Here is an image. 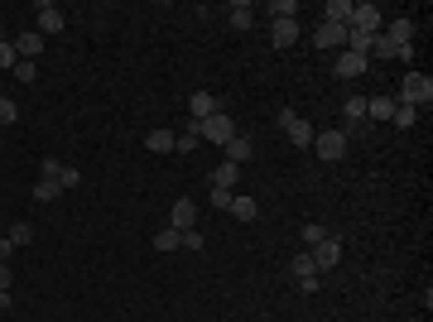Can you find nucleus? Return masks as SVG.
Masks as SVG:
<instances>
[{
  "label": "nucleus",
  "mask_w": 433,
  "mask_h": 322,
  "mask_svg": "<svg viewBox=\"0 0 433 322\" xmlns=\"http://www.w3.org/2000/svg\"><path fill=\"white\" fill-rule=\"evenodd\" d=\"M433 101V77L429 73H409V77L400 82V106H414V111H419V106H429Z\"/></svg>",
  "instance_id": "f257e3e1"
},
{
  "label": "nucleus",
  "mask_w": 433,
  "mask_h": 322,
  "mask_svg": "<svg viewBox=\"0 0 433 322\" xmlns=\"http://www.w3.org/2000/svg\"><path fill=\"white\" fill-rule=\"evenodd\" d=\"M289 274H294L298 279V289H303V294H318V289H323V274H318V264H313V255H308V250H298L294 260H289Z\"/></svg>",
  "instance_id": "f03ea898"
},
{
  "label": "nucleus",
  "mask_w": 433,
  "mask_h": 322,
  "mask_svg": "<svg viewBox=\"0 0 433 322\" xmlns=\"http://www.w3.org/2000/svg\"><path fill=\"white\" fill-rule=\"evenodd\" d=\"M313 149H318L323 163H337L347 154V130H323V135H313Z\"/></svg>",
  "instance_id": "7ed1b4c3"
},
{
  "label": "nucleus",
  "mask_w": 433,
  "mask_h": 322,
  "mask_svg": "<svg viewBox=\"0 0 433 322\" xmlns=\"http://www.w3.org/2000/svg\"><path fill=\"white\" fill-rule=\"evenodd\" d=\"M197 135H202V140H212V144H226L231 135H236V125H231L226 111H216V116H207V121L197 125Z\"/></svg>",
  "instance_id": "20e7f679"
},
{
  "label": "nucleus",
  "mask_w": 433,
  "mask_h": 322,
  "mask_svg": "<svg viewBox=\"0 0 433 322\" xmlns=\"http://www.w3.org/2000/svg\"><path fill=\"white\" fill-rule=\"evenodd\" d=\"M169 226H174L178 236H183V231H197V202L193 198H178L174 207H169Z\"/></svg>",
  "instance_id": "39448f33"
},
{
  "label": "nucleus",
  "mask_w": 433,
  "mask_h": 322,
  "mask_svg": "<svg viewBox=\"0 0 433 322\" xmlns=\"http://www.w3.org/2000/svg\"><path fill=\"white\" fill-rule=\"evenodd\" d=\"M352 29H361V34H380V29H385L380 5H352Z\"/></svg>",
  "instance_id": "423d86ee"
},
{
  "label": "nucleus",
  "mask_w": 433,
  "mask_h": 322,
  "mask_svg": "<svg viewBox=\"0 0 433 322\" xmlns=\"http://www.w3.org/2000/svg\"><path fill=\"white\" fill-rule=\"evenodd\" d=\"M221 149H226V163H236V168L256 159V140H251V135H241V130H236L226 144H221Z\"/></svg>",
  "instance_id": "0eeeda50"
},
{
  "label": "nucleus",
  "mask_w": 433,
  "mask_h": 322,
  "mask_svg": "<svg viewBox=\"0 0 433 322\" xmlns=\"http://www.w3.org/2000/svg\"><path fill=\"white\" fill-rule=\"evenodd\" d=\"M308 255H313V264H318V274H323V269H333V264L342 260V241H337V236H328V241H318V245H308Z\"/></svg>",
  "instance_id": "6e6552de"
},
{
  "label": "nucleus",
  "mask_w": 433,
  "mask_h": 322,
  "mask_svg": "<svg viewBox=\"0 0 433 322\" xmlns=\"http://www.w3.org/2000/svg\"><path fill=\"white\" fill-rule=\"evenodd\" d=\"M313 43L318 48H347V24H318Z\"/></svg>",
  "instance_id": "1a4fd4ad"
},
{
  "label": "nucleus",
  "mask_w": 433,
  "mask_h": 322,
  "mask_svg": "<svg viewBox=\"0 0 433 322\" xmlns=\"http://www.w3.org/2000/svg\"><path fill=\"white\" fill-rule=\"evenodd\" d=\"M39 34H63V10L53 5V0H39Z\"/></svg>",
  "instance_id": "9d476101"
},
{
  "label": "nucleus",
  "mask_w": 433,
  "mask_h": 322,
  "mask_svg": "<svg viewBox=\"0 0 433 322\" xmlns=\"http://www.w3.org/2000/svg\"><path fill=\"white\" fill-rule=\"evenodd\" d=\"M15 53L34 63V58L43 53V34H39V29H24V34H15Z\"/></svg>",
  "instance_id": "9b49d317"
},
{
  "label": "nucleus",
  "mask_w": 433,
  "mask_h": 322,
  "mask_svg": "<svg viewBox=\"0 0 433 322\" xmlns=\"http://www.w3.org/2000/svg\"><path fill=\"white\" fill-rule=\"evenodd\" d=\"M333 68H337V77H342V82H356L361 73H366V68H371V63L361 58V53H342V58H337Z\"/></svg>",
  "instance_id": "f8f14e48"
},
{
  "label": "nucleus",
  "mask_w": 433,
  "mask_h": 322,
  "mask_svg": "<svg viewBox=\"0 0 433 322\" xmlns=\"http://www.w3.org/2000/svg\"><path fill=\"white\" fill-rule=\"evenodd\" d=\"M294 39H298V20H275L270 24V43H275V48H294Z\"/></svg>",
  "instance_id": "ddd939ff"
},
{
  "label": "nucleus",
  "mask_w": 433,
  "mask_h": 322,
  "mask_svg": "<svg viewBox=\"0 0 433 322\" xmlns=\"http://www.w3.org/2000/svg\"><path fill=\"white\" fill-rule=\"evenodd\" d=\"M323 24H347L352 29V0H328L323 5Z\"/></svg>",
  "instance_id": "4468645a"
},
{
  "label": "nucleus",
  "mask_w": 433,
  "mask_h": 322,
  "mask_svg": "<svg viewBox=\"0 0 433 322\" xmlns=\"http://www.w3.org/2000/svg\"><path fill=\"white\" fill-rule=\"evenodd\" d=\"M284 135H289V144H294V149H308V144H313V125L294 116V121L284 125Z\"/></svg>",
  "instance_id": "2eb2a0df"
},
{
  "label": "nucleus",
  "mask_w": 433,
  "mask_h": 322,
  "mask_svg": "<svg viewBox=\"0 0 433 322\" xmlns=\"http://www.w3.org/2000/svg\"><path fill=\"white\" fill-rule=\"evenodd\" d=\"M221 106H216V97L212 92H193V125H202L207 116H216Z\"/></svg>",
  "instance_id": "dca6fc26"
},
{
  "label": "nucleus",
  "mask_w": 433,
  "mask_h": 322,
  "mask_svg": "<svg viewBox=\"0 0 433 322\" xmlns=\"http://www.w3.org/2000/svg\"><path fill=\"white\" fill-rule=\"evenodd\" d=\"M226 20H231V29H251V24H256V5H251V0H236V5L226 10Z\"/></svg>",
  "instance_id": "f3484780"
},
{
  "label": "nucleus",
  "mask_w": 433,
  "mask_h": 322,
  "mask_svg": "<svg viewBox=\"0 0 433 322\" xmlns=\"http://www.w3.org/2000/svg\"><path fill=\"white\" fill-rule=\"evenodd\" d=\"M226 212H231L236 222H256V217H260V202H256V198H231V207H226Z\"/></svg>",
  "instance_id": "a211bd4d"
},
{
  "label": "nucleus",
  "mask_w": 433,
  "mask_h": 322,
  "mask_svg": "<svg viewBox=\"0 0 433 322\" xmlns=\"http://www.w3.org/2000/svg\"><path fill=\"white\" fill-rule=\"evenodd\" d=\"M197 140H202V135H197V125H188V130H174V154H193Z\"/></svg>",
  "instance_id": "6ab92c4d"
},
{
  "label": "nucleus",
  "mask_w": 433,
  "mask_h": 322,
  "mask_svg": "<svg viewBox=\"0 0 433 322\" xmlns=\"http://www.w3.org/2000/svg\"><path fill=\"white\" fill-rule=\"evenodd\" d=\"M63 198V183L58 178H39L34 183V202H58Z\"/></svg>",
  "instance_id": "aec40b11"
},
{
  "label": "nucleus",
  "mask_w": 433,
  "mask_h": 322,
  "mask_svg": "<svg viewBox=\"0 0 433 322\" xmlns=\"http://www.w3.org/2000/svg\"><path fill=\"white\" fill-rule=\"evenodd\" d=\"M380 34L395 43H414V20H390V29H380Z\"/></svg>",
  "instance_id": "412c9836"
},
{
  "label": "nucleus",
  "mask_w": 433,
  "mask_h": 322,
  "mask_svg": "<svg viewBox=\"0 0 433 322\" xmlns=\"http://www.w3.org/2000/svg\"><path fill=\"white\" fill-rule=\"evenodd\" d=\"M145 144H150L155 154H174V130H150V135H145Z\"/></svg>",
  "instance_id": "4be33fe9"
},
{
  "label": "nucleus",
  "mask_w": 433,
  "mask_h": 322,
  "mask_svg": "<svg viewBox=\"0 0 433 322\" xmlns=\"http://www.w3.org/2000/svg\"><path fill=\"white\" fill-rule=\"evenodd\" d=\"M366 116H371V121H390V116H395V97H375V101H366Z\"/></svg>",
  "instance_id": "5701e85b"
},
{
  "label": "nucleus",
  "mask_w": 433,
  "mask_h": 322,
  "mask_svg": "<svg viewBox=\"0 0 433 322\" xmlns=\"http://www.w3.org/2000/svg\"><path fill=\"white\" fill-rule=\"evenodd\" d=\"M236 173H241L236 163H216V168H212V188H226V193H231V183H236Z\"/></svg>",
  "instance_id": "b1692460"
},
{
  "label": "nucleus",
  "mask_w": 433,
  "mask_h": 322,
  "mask_svg": "<svg viewBox=\"0 0 433 322\" xmlns=\"http://www.w3.org/2000/svg\"><path fill=\"white\" fill-rule=\"evenodd\" d=\"M390 125H400V130H414V125H419V111H414V106H400V101H395Z\"/></svg>",
  "instance_id": "393cba45"
},
{
  "label": "nucleus",
  "mask_w": 433,
  "mask_h": 322,
  "mask_svg": "<svg viewBox=\"0 0 433 322\" xmlns=\"http://www.w3.org/2000/svg\"><path fill=\"white\" fill-rule=\"evenodd\" d=\"M155 250H183V236L174 226H164V231H155Z\"/></svg>",
  "instance_id": "a878e982"
},
{
  "label": "nucleus",
  "mask_w": 433,
  "mask_h": 322,
  "mask_svg": "<svg viewBox=\"0 0 433 322\" xmlns=\"http://www.w3.org/2000/svg\"><path fill=\"white\" fill-rule=\"evenodd\" d=\"M5 236H10V241H15V250H20V245L34 241V226H29V222H15L10 231H5Z\"/></svg>",
  "instance_id": "bb28decb"
},
{
  "label": "nucleus",
  "mask_w": 433,
  "mask_h": 322,
  "mask_svg": "<svg viewBox=\"0 0 433 322\" xmlns=\"http://www.w3.org/2000/svg\"><path fill=\"white\" fill-rule=\"evenodd\" d=\"M366 121V97H347V125Z\"/></svg>",
  "instance_id": "cd10ccee"
},
{
  "label": "nucleus",
  "mask_w": 433,
  "mask_h": 322,
  "mask_svg": "<svg viewBox=\"0 0 433 322\" xmlns=\"http://www.w3.org/2000/svg\"><path fill=\"white\" fill-rule=\"evenodd\" d=\"M15 63H20V53H15V43L5 39L0 43V73H15Z\"/></svg>",
  "instance_id": "c85d7f7f"
},
{
  "label": "nucleus",
  "mask_w": 433,
  "mask_h": 322,
  "mask_svg": "<svg viewBox=\"0 0 433 322\" xmlns=\"http://www.w3.org/2000/svg\"><path fill=\"white\" fill-rule=\"evenodd\" d=\"M328 236H333V231H328V226H318V222L303 226V245H318V241H328Z\"/></svg>",
  "instance_id": "c756f323"
},
{
  "label": "nucleus",
  "mask_w": 433,
  "mask_h": 322,
  "mask_svg": "<svg viewBox=\"0 0 433 322\" xmlns=\"http://www.w3.org/2000/svg\"><path fill=\"white\" fill-rule=\"evenodd\" d=\"M15 121H20V106L10 97H0V125H15Z\"/></svg>",
  "instance_id": "7c9ffc66"
},
{
  "label": "nucleus",
  "mask_w": 433,
  "mask_h": 322,
  "mask_svg": "<svg viewBox=\"0 0 433 322\" xmlns=\"http://www.w3.org/2000/svg\"><path fill=\"white\" fill-rule=\"evenodd\" d=\"M270 15H275V20H294L298 5H294V0H275V5H270Z\"/></svg>",
  "instance_id": "2f4dec72"
},
{
  "label": "nucleus",
  "mask_w": 433,
  "mask_h": 322,
  "mask_svg": "<svg viewBox=\"0 0 433 322\" xmlns=\"http://www.w3.org/2000/svg\"><path fill=\"white\" fill-rule=\"evenodd\" d=\"M58 183H63V193H68V188H78V183H82V173H78V168H68V163H63Z\"/></svg>",
  "instance_id": "473e14b6"
},
{
  "label": "nucleus",
  "mask_w": 433,
  "mask_h": 322,
  "mask_svg": "<svg viewBox=\"0 0 433 322\" xmlns=\"http://www.w3.org/2000/svg\"><path fill=\"white\" fill-rule=\"evenodd\" d=\"M34 73H39V68H34L29 58H20V63H15V77H20V82H34Z\"/></svg>",
  "instance_id": "72a5a7b5"
},
{
  "label": "nucleus",
  "mask_w": 433,
  "mask_h": 322,
  "mask_svg": "<svg viewBox=\"0 0 433 322\" xmlns=\"http://www.w3.org/2000/svg\"><path fill=\"white\" fill-rule=\"evenodd\" d=\"M58 173H63L58 159H43V163H39V178H58Z\"/></svg>",
  "instance_id": "f704fd0d"
},
{
  "label": "nucleus",
  "mask_w": 433,
  "mask_h": 322,
  "mask_svg": "<svg viewBox=\"0 0 433 322\" xmlns=\"http://www.w3.org/2000/svg\"><path fill=\"white\" fill-rule=\"evenodd\" d=\"M212 207H231V193H226V188H212Z\"/></svg>",
  "instance_id": "c9c22d12"
},
{
  "label": "nucleus",
  "mask_w": 433,
  "mask_h": 322,
  "mask_svg": "<svg viewBox=\"0 0 433 322\" xmlns=\"http://www.w3.org/2000/svg\"><path fill=\"white\" fill-rule=\"evenodd\" d=\"M183 250H202V236H197V231H183Z\"/></svg>",
  "instance_id": "e433bc0d"
},
{
  "label": "nucleus",
  "mask_w": 433,
  "mask_h": 322,
  "mask_svg": "<svg viewBox=\"0 0 433 322\" xmlns=\"http://www.w3.org/2000/svg\"><path fill=\"white\" fill-rule=\"evenodd\" d=\"M10 255H15V241H10V236H0V260L10 264Z\"/></svg>",
  "instance_id": "4c0bfd02"
},
{
  "label": "nucleus",
  "mask_w": 433,
  "mask_h": 322,
  "mask_svg": "<svg viewBox=\"0 0 433 322\" xmlns=\"http://www.w3.org/2000/svg\"><path fill=\"white\" fill-rule=\"evenodd\" d=\"M15 308V299H10V289H0V313H10Z\"/></svg>",
  "instance_id": "58836bf2"
},
{
  "label": "nucleus",
  "mask_w": 433,
  "mask_h": 322,
  "mask_svg": "<svg viewBox=\"0 0 433 322\" xmlns=\"http://www.w3.org/2000/svg\"><path fill=\"white\" fill-rule=\"evenodd\" d=\"M10 284H15V279H10V264L0 260V289H10Z\"/></svg>",
  "instance_id": "ea45409f"
},
{
  "label": "nucleus",
  "mask_w": 433,
  "mask_h": 322,
  "mask_svg": "<svg viewBox=\"0 0 433 322\" xmlns=\"http://www.w3.org/2000/svg\"><path fill=\"white\" fill-rule=\"evenodd\" d=\"M0 43H5V24H0Z\"/></svg>",
  "instance_id": "a19ab883"
}]
</instances>
